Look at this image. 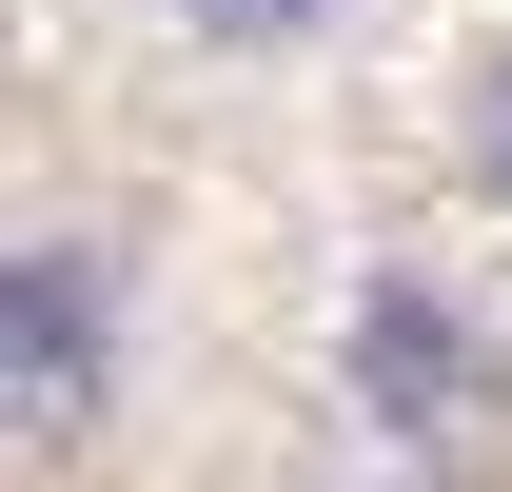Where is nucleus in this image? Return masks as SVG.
<instances>
[{
	"label": "nucleus",
	"mask_w": 512,
	"mask_h": 492,
	"mask_svg": "<svg viewBox=\"0 0 512 492\" xmlns=\"http://www.w3.org/2000/svg\"><path fill=\"white\" fill-rule=\"evenodd\" d=\"M335 414L375 433L394 473H493V433H512V335L453 296V276L375 256V276L335 296Z\"/></svg>",
	"instance_id": "f257e3e1"
},
{
	"label": "nucleus",
	"mask_w": 512,
	"mask_h": 492,
	"mask_svg": "<svg viewBox=\"0 0 512 492\" xmlns=\"http://www.w3.org/2000/svg\"><path fill=\"white\" fill-rule=\"evenodd\" d=\"M138 374V296L99 237H0V433H99Z\"/></svg>",
	"instance_id": "f03ea898"
},
{
	"label": "nucleus",
	"mask_w": 512,
	"mask_h": 492,
	"mask_svg": "<svg viewBox=\"0 0 512 492\" xmlns=\"http://www.w3.org/2000/svg\"><path fill=\"white\" fill-rule=\"evenodd\" d=\"M197 20H237V40H296V20H335V0H197Z\"/></svg>",
	"instance_id": "7ed1b4c3"
},
{
	"label": "nucleus",
	"mask_w": 512,
	"mask_h": 492,
	"mask_svg": "<svg viewBox=\"0 0 512 492\" xmlns=\"http://www.w3.org/2000/svg\"><path fill=\"white\" fill-rule=\"evenodd\" d=\"M335 492H434V473H335Z\"/></svg>",
	"instance_id": "20e7f679"
}]
</instances>
